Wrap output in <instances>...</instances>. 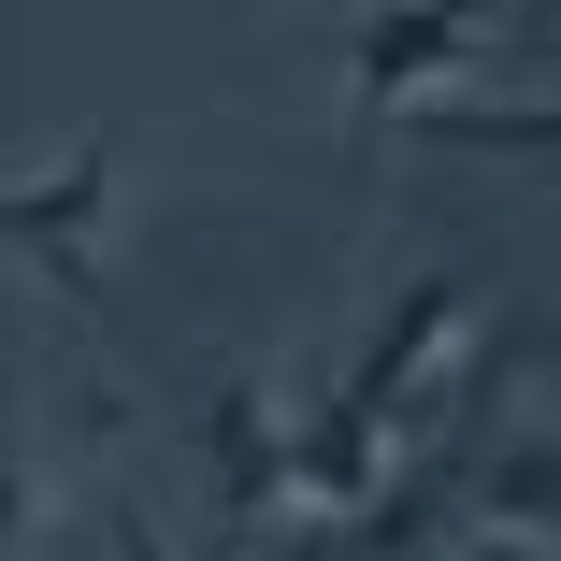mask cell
<instances>
[{
    "label": "cell",
    "instance_id": "obj_1",
    "mask_svg": "<svg viewBox=\"0 0 561 561\" xmlns=\"http://www.w3.org/2000/svg\"><path fill=\"white\" fill-rule=\"evenodd\" d=\"M101 231H116V145H72V159L0 187V245L44 260L72 302H101Z\"/></svg>",
    "mask_w": 561,
    "mask_h": 561
},
{
    "label": "cell",
    "instance_id": "obj_3",
    "mask_svg": "<svg viewBox=\"0 0 561 561\" xmlns=\"http://www.w3.org/2000/svg\"><path fill=\"white\" fill-rule=\"evenodd\" d=\"M446 461H461V533H518V547L561 533V432H476Z\"/></svg>",
    "mask_w": 561,
    "mask_h": 561
},
{
    "label": "cell",
    "instance_id": "obj_8",
    "mask_svg": "<svg viewBox=\"0 0 561 561\" xmlns=\"http://www.w3.org/2000/svg\"><path fill=\"white\" fill-rule=\"evenodd\" d=\"M116 561H173V547H159V533H145V518H116Z\"/></svg>",
    "mask_w": 561,
    "mask_h": 561
},
{
    "label": "cell",
    "instance_id": "obj_4",
    "mask_svg": "<svg viewBox=\"0 0 561 561\" xmlns=\"http://www.w3.org/2000/svg\"><path fill=\"white\" fill-rule=\"evenodd\" d=\"M476 58H490V15H375L360 58H346V87H360V116H389V101H432Z\"/></svg>",
    "mask_w": 561,
    "mask_h": 561
},
{
    "label": "cell",
    "instance_id": "obj_7",
    "mask_svg": "<svg viewBox=\"0 0 561 561\" xmlns=\"http://www.w3.org/2000/svg\"><path fill=\"white\" fill-rule=\"evenodd\" d=\"M30 518H44V476L15 461V446H0V547H30Z\"/></svg>",
    "mask_w": 561,
    "mask_h": 561
},
{
    "label": "cell",
    "instance_id": "obj_5",
    "mask_svg": "<svg viewBox=\"0 0 561 561\" xmlns=\"http://www.w3.org/2000/svg\"><path fill=\"white\" fill-rule=\"evenodd\" d=\"M202 461H216V504L231 518H288V417H274L260 375H231L202 403Z\"/></svg>",
    "mask_w": 561,
    "mask_h": 561
},
{
    "label": "cell",
    "instance_id": "obj_6",
    "mask_svg": "<svg viewBox=\"0 0 561 561\" xmlns=\"http://www.w3.org/2000/svg\"><path fill=\"white\" fill-rule=\"evenodd\" d=\"M432 145H476V159H561V87L533 101H417Z\"/></svg>",
    "mask_w": 561,
    "mask_h": 561
},
{
    "label": "cell",
    "instance_id": "obj_2",
    "mask_svg": "<svg viewBox=\"0 0 561 561\" xmlns=\"http://www.w3.org/2000/svg\"><path fill=\"white\" fill-rule=\"evenodd\" d=\"M461 317H476V288H461V274H417V288L375 317V346L331 375V403H317V417H346V432H375V446H389V417L417 403V375L446 360V331H461Z\"/></svg>",
    "mask_w": 561,
    "mask_h": 561
}]
</instances>
